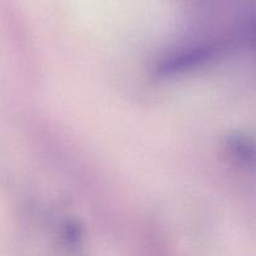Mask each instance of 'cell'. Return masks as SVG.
Here are the masks:
<instances>
[{
    "label": "cell",
    "instance_id": "7a4b0ae2",
    "mask_svg": "<svg viewBox=\"0 0 256 256\" xmlns=\"http://www.w3.org/2000/svg\"><path fill=\"white\" fill-rule=\"evenodd\" d=\"M230 149L235 158L245 164H252L254 162V146L252 142L245 135L235 134L230 138Z\"/></svg>",
    "mask_w": 256,
    "mask_h": 256
},
{
    "label": "cell",
    "instance_id": "6da1fadb",
    "mask_svg": "<svg viewBox=\"0 0 256 256\" xmlns=\"http://www.w3.org/2000/svg\"><path fill=\"white\" fill-rule=\"evenodd\" d=\"M220 46L222 45L219 44H202L170 55L159 64L158 74L164 75V76L165 75H178L194 70L195 68L202 66L215 56H218Z\"/></svg>",
    "mask_w": 256,
    "mask_h": 256
}]
</instances>
